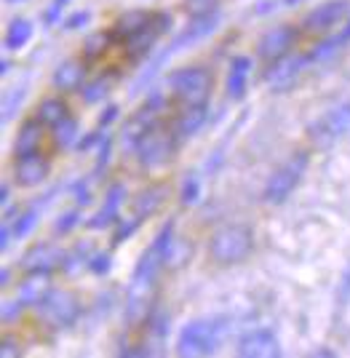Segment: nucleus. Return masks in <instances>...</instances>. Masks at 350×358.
<instances>
[{"label":"nucleus","instance_id":"f257e3e1","mask_svg":"<svg viewBox=\"0 0 350 358\" xmlns=\"http://www.w3.org/2000/svg\"><path fill=\"white\" fill-rule=\"evenodd\" d=\"M171 249H174V222H166L158 230L155 241L142 252L137 268H134V278L129 286V310H126V318L131 324L147 313L158 273L171 259Z\"/></svg>","mask_w":350,"mask_h":358},{"label":"nucleus","instance_id":"f03ea898","mask_svg":"<svg viewBox=\"0 0 350 358\" xmlns=\"http://www.w3.org/2000/svg\"><path fill=\"white\" fill-rule=\"evenodd\" d=\"M225 337V327L222 321H212V318H198V321H190L182 329L180 340H177V353L182 358L190 356H214L222 345Z\"/></svg>","mask_w":350,"mask_h":358},{"label":"nucleus","instance_id":"7ed1b4c3","mask_svg":"<svg viewBox=\"0 0 350 358\" xmlns=\"http://www.w3.org/2000/svg\"><path fill=\"white\" fill-rule=\"evenodd\" d=\"M251 246H254V236L246 224H228L212 236L209 252L219 265H235L251 254Z\"/></svg>","mask_w":350,"mask_h":358},{"label":"nucleus","instance_id":"20e7f679","mask_svg":"<svg viewBox=\"0 0 350 358\" xmlns=\"http://www.w3.org/2000/svg\"><path fill=\"white\" fill-rule=\"evenodd\" d=\"M168 86L184 107H200L212 96V75L203 67H182L168 75Z\"/></svg>","mask_w":350,"mask_h":358},{"label":"nucleus","instance_id":"39448f33","mask_svg":"<svg viewBox=\"0 0 350 358\" xmlns=\"http://www.w3.org/2000/svg\"><path fill=\"white\" fill-rule=\"evenodd\" d=\"M174 148H177V131L166 129L161 120L152 126L150 131L145 134V139L139 142L137 148V161L142 169L155 171L161 166H166L174 158Z\"/></svg>","mask_w":350,"mask_h":358},{"label":"nucleus","instance_id":"423d86ee","mask_svg":"<svg viewBox=\"0 0 350 358\" xmlns=\"http://www.w3.org/2000/svg\"><path fill=\"white\" fill-rule=\"evenodd\" d=\"M35 308H38V315L54 329L73 327L78 321V315H80V302L67 289H48L46 297L41 299Z\"/></svg>","mask_w":350,"mask_h":358},{"label":"nucleus","instance_id":"0eeeda50","mask_svg":"<svg viewBox=\"0 0 350 358\" xmlns=\"http://www.w3.org/2000/svg\"><path fill=\"white\" fill-rule=\"evenodd\" d=\"M307 164H310V158H307V152H294L286 164L281 166L278 171H275L270 182H268V187H265V201L268 203H284L291 193H294V187L302 182L305 171H307Z\"/></svg>","mask_w":350,"mask_h":358},{"label":"nucleus","instance_id":"6e6552de","mask_svg":"<svg viewBox=\"0 0 350 358\" xmlns=\"http://www.w3.org/2000/svg\"><path fill=\"white\" fill-rule=\"evenodd\" d=\"M161 107H163V96L161 94H152V99H147V105L126 120V126L121 129V145L126 152L129 150L137 152L139 142L145 139V134L161 120Z\"/></svg>","mask_w":350,"mask_h":358},{"label":"nucleus","instance_id":"1a4fd4ad","mask_svg":"<svg viewBox=\"0 0 350 358\" xmlns=\"http://www.w3.org/2000/svg\"><path fill=\"white\" fill-rule=\"evenodd\" d=\"M350 131V105H337L332 110H326L313 126H310V139L319 148H329L337 139Z\"/></svg>","mask_w":350,"mask_h":358},{"label":"nucleus","instance_id":"9d476101","mask_svg":"<svg viewBox=\"0 0 350 358\" xmlns=\"http://www.w3.org/2000/svg\"><path fill=\"white\" fill-rule=\"evenodd\" d=\"M350 16V0H329L319 8H313L310 14L305 16L302 27L305 32H313V35H326L332 32L337 24L348 22Z\"/></svg>","mask_w":350,"mask_h":358},{"label":"nucleus","instance_id":"9b49d317","mask_svg":"<svg viewBox=\"0 0 350 358\" xmlns=\"http://www.w3.org/2000/svg\"><path fill=\"white\" fill-rule=\"evenodd\" d=\"M168 27H171V14H166V11H155L150 24L142 27L137 35H131V38L126 41L129 57H131V59H145V57L152 51V45L158 43V38H161L163 32H168Z\"/></svg>","mask_w":350,"mask_h":358},{"label":"nucleus","instance_id":"f8f14e48","mask_svg":"<svg viewBox=\"0 0 350 358\" xmlns=\"http://www.w3.org/2000/svg\"><path fill=\"white\" fill-rule=\"evenodd\" d=\"M217 24H219V14L217 11H212V14H200V16H193L190 19V24L184 27L180 35H177V41L168 45L166 51H163V57L158 62L168 59V57H174V54H180V51H184L187 45L198 43V41H203L206 35H212L214 30H217Z\"/></svg>","mask_w":350,"mask_h":358},{"label":"nucleus","instance_id":"ddd939ff","mask_svg":"<svg viewBox=\"0 0 350 358\" xmlns=\"http://www.w3.org/2000/svg\"><path fill=\"white\" fill-rule=\"evenodd\" d=\"M313 62V57L307 54H286V57H281V59H275L270 67H268V73H265V80L273 86L275 91L286 89V86H291L297 78H300V73H302L305 67Z\"/></svg>","mask_w":350,"mask_h":358},{"label":"nucleus","instance_id":"4468645a","mask_svg":"<svg viewBox=\"0 0 350 358\" xmlns=\"http://www.w3.org/2000/svg\"><path fill=\"white\" fill-rule=\"evenodd\" d=\"M51 164H48L46 155L38 152H27V155H16L14 164V179L19 187H38L48 179Z\"/></svg>","mask_w":350,"mask_h":358},{"label":"nucleus","instance_id":"2eb2a0df","mask_svg":"<svg viewBox=\"0 0 350 358\" xmlns=\"http://www.w3.org/2000/svg\"><path fill=\"white\" fill-rule=\"evenodd\" d=\"M284 353L281 343L270 329H257V331H249L241 337L238 343V356L244 358H278Z\"/></svg>","mask_w":350,"mask_h":358},{"label":"nucleus","instance_id":"dca6fc26","mask_svg":"<svg viewBox=\"0 0 350 358\" xmlns=\"http://www.w3.org/2000/svg\"><path fill=\"white\" fill-rule=\"evenodd\" d=\"M64 249L57 243H35L30 252L22 257V268L27 273H51L54 268H61L64 262Z\"/></svg>","mask_w":350,"mask_h":358},{"label":"nucleus","instance_id":"f3484780","mask_svg":"<svg viewBox=\"0 0 350 358\" xmlns=\"http://www.w3.org/2000/svg\"><path fill=\"white\" fill-rule=\"evenodd\" d=\"M294 41H297V27L281 24V27L270 30L262 41H259V57H262L265 62L281 59V57L289 54V48L294 45Z\"/></svg>","mask_w":350,"mask_h":358},{"label":"nucleus","instance_id":"a211bd4d","mask_svg":"<svg viewBox=\"0 0 350 358\" xmlns=\"http://www.w3.org/2000/svg\"><path fill=\"white\" fill-rule=\"evenodd\" d=\"M123 198H126V187H123L121 182L112 185L110 193H107V201L102 203V209L96 211L92 220L86 222V227H92V230H105L107 224L118 222V211H121V206H123Z\"/></svg>","mask_w":350,"mask_h":358},{"label":"nucleus","instance_id":"6ab92c4d","mask_svg":"<svg viewBox=\"0 0 350 358\" xmlns=\"http://www.w3.org/2000/svg\"><path fill=\"white\" fill-rule=\"evenodd\" d=\"M43 129H46V123H41L38 118H30L27 123H22V129H19L16 142H14L16 155L38 152V150H41V142H43Z\"/></svg>","mask_w":350,"mask_h":358},{"label":"nucleus","instance_id":"aec40b11","mask_svg":"<svg viewBox=\"0 0 350 358\" xmlns=\"http://www.w3.org/2000/svg\"><path fill=\"white\" fill-rule=\"evenodd\" d=\"M152 22V14L150 11H129V14L118 16V22L112 24V38L115 41H129L131 35H137L142 27H147Z\"/></svg>","mask_w":350,"mask_h":358},{"label":"nucleus","instance_id":"412c9836","mask_svg":"<svg viewBox=\"0 0 350 358\" xmlns=\"http://www.w3.org/2000/svg\"><path fill=\"white\" fill-rule=\"evenodd\" d=\"M48 286V273H27V278L19 284V302L22 305H38L41 299L46 297Z\"/></svg>","mask_w":350,"mask_h":358},{"label":"nucleus","instance_id":"4be33fe9","mask_svg":"<svg viewBox=\"0 0 350 358\" xmlns=\"http://www.w3.org/2000/svg\"><path fill=\"white\" fill-rule=\"evenodd\" d=\"M249 73H251V59H249V57H235V59L230 62V73H228V96L230 99H241V96L246 94Z\"/></svg>","mask_w":350,"mask_h":358},{"label":"nucleus","instance_id":"5701e85b","mask_svg":"<svg viewBox=\"0 0 350 358\" xmlns=\"http://www.w3.org/2000/svg\"><path fill=\"white\" fill-rule=\"evenodd\" d=\"M203 123H206V105L184 107L177 123H174V131H177L180 139H190V136H196L203 129Z\"/></svg>","mask_w":350,"mask_h":358},{"label":"nucleus","instance_id":"b1692460","mask_svg":"<svg viewBox=\"0 0 350 358\" xmlns=\"http://www.w3.org/2000/svg\"><path fill=\"white\" fill-rule=\"evenodd\" d=\"M83 64L80 62H64L57 67V73H54V86L59 91H73V89H80L83 86Z\"/></svg>","mask_w":350,"mask_h":358},{"label":"nucleus","instance_id":"393cba45","mask_svg":"<svg viewBox=\"0 0 350 358\" xmlns=\"http://www.w3.org/2000/svg\"><path fill=\"white\" fill-rule=\"evenodd\" d=\"M67 115H70V107L64 105V99H59V96H48V99H43L41 105L35 107V118L41 123H46V126H57Z\"/></svg>","mask_w":350,"mask_h":358},{"label":"nucleus","instance_id":"a878e982","mask_svg":"<svg viewBox=\"0 0 350 358\" xmlns=\"http://www.w3.org/2000/svg\"><path fill=\"white\" fill-rule=\"evenodd\" d=\"M168 190L163 187V185H152V187H147L145 193L137 198V217H152L155 211L163 206V201H166Z\"/></svg>","mask_w":350,"mask_h":358},{"label":"nucleus","instance_id":"bb28decb","mask_svg":"<svg viewBox=\"0 0 350 358\" xmlns=\"http://www.w3.org/2000/svg\"><path fill=\"white\" fill-rule=\"evenodd\" d=\"M32 38V22H27V19H14L11 22V27L6 30V48L8 51H19V48H24V45L30 43Z\"/></svg>","mask_w":350,"mask_h":358},{"label":"nucleus","instance_id":"cd10ccee","mask_svg":"<svg viewBox=\"0 0 350 358\" xmlns=\"http://www.w3.org/2000/svg\"><path fill=\"white\" fill-rule=\"evenodd\" d=\"M110 43H112V32H94L92 38H86V43H83V59H86V64H92L99 57H105Z\"/></svg>","mask_w":350,"mask_h":358},{"label":"nucleus","instance_id":"c85d7f7f","mask_svg":"<svg viewBox=\"0 0 350 358\" xmlns=\"http://www.w3.org/2000/svg\"><path fill=\"white\" fill-rule=\"evenodd\" d=\"M110 86H112V78L99 75V78H94V80L80 86V96H83L86 105H96L99 99H105L107 94H110Z\"/></svg>","mask_w":350,"mask_h":358},{"label":"nucleus","instance_id":"c756f323","mask_svg":"<svg viewBox=\"0 0 350 358\" xmlns=\"http://www.w3.org/2000/svg\"><path fill=\"white\" fill-rule=\"evenodd\" d=\"M78 131H80L78 120L73 118V115H67L61 123L54 126V142H57L59 148H73V145L78 142Z\"/></svg>","mask_w":350,"mask_h":358},{"label":"nucleus","instance_id":"7c9ffc66","mask_svg":"<svg viewBox=\"0 0 350 358\" xmlns=\"http://www.w3.org/2000/svg\"><path fill=\"white\" fill-rule=\"evenodd\" d=\"M345 43L342 41V35H337V38H329V41H323V43H319L316 48H313V62H323V59H329V57H335L337 51H340V45Z\"/></svg>","mask_w":350,"mask_h":358},{"label":"nucleus","instance_id":"2f4dec72","mask_svg":"<svg viewBox=\"0 0 350 358\" xmlns=\"http://www.w3.org/2000/svg\"><path fill=\"white\" fill-rule=\"evenodd\" d=\"M139 224H142V217H137V214H134L131 220H118V227H115V233H112V243H123L129 236H134Z\"/></svg>","mask_w":350,"mask_h":358},{"label":"nucleus","instance_id":"473e14b6","mask_svg":"<svg viewBox=\"0 0 350 358\" xmlns=\"http://www.w3.org/2000/svg\"><path fill=\"white\" fill-rule=\"evenodd\" d=\"M22 99H24V89H14L6 94V99H3V123H8L11 115H14V110L22 105Z\"/></svg>","mask_w":350,"mask_h":358},{"label":"nucleus","instance_id":"72a5a7b5","mask_svg":"<svg viewBox=\"0 0 350 358\" xmlns=\"http://www.w3.org/2000/svg\"><path fill=\"white\" fill-rule=\"evenodd\" d=\"M78 224H80V214H78V211H67V214H61L59 220H57L54 233H57V236H61V233L67 236V233H70L73 227H78Z\"/></svg>","mask_w":350,"mask_h":358},{"label":"nucleus","instance_id":"f704fd0d","mask_svg":"<svg viewBox=\"0 0 350 358\" xmlns=\"http://www.w3.org/2000/svg\"><path fill=\"white\" fill-rule=\"evenodd\" d=\"M110 152H112V139L107 134L102 139V148H99V158H96V166H94V177H99L105 171V166L110 164Z\"/></svg>","mask_w":350,"mask_h":358},{"label":"nucleus","instance_id":"c9c22d12","mask_svg":"<svg viewBox=\"0 0 350 358\" xmlns=\"http://www.w3.org/2000/svg\"><path fill=\"white\" fill-rule=\"evenodd\" d=\"M198 195H200V182L190 177L187 182H184V187H182V203H184V206H193V203L198 201Z\"/></svg>","mask_w":350,"mask_h":358},{"label":"nucleus","instance_id":"e433bc0d","mask_svg":"<svg viewBox=\"0 0 350 358\" xmlns=\"http://www.w3.org/2000/svg\"><path fill=\"white\" fill-rule=\"evenodd\" d=\"M89 270L96 273V275H105L107 270H110V254H105V252L92 254V259H89Z\"/></svg>","mask_w":350,"mask_h":358},{"label":"nucleus","instance_id":"4c0bfd02","mask_svg":"<svg viewBox=\"0 0 350 358\" xmlns=\"http://www.w3.org/2000/svg\"><path fill=\"white\" fill-rule=\"evenodd\" d=\"M67 3H70V0H51V6H48V11H46V14H43V22H46L48 27L59 22V16H61V11H64V6H67Z\"/></svg>","mask_w":350,"mask_h":358},{"label":"nucleus","instance_id":"58836bf2","mask_svg":"<svg viewBox=\"0 0 350 358\" xmlns=\"http://www.w3.org/2000/svg\"><path fill=\"white\" fill-rule=\"evenodd\" d=\"M217 0H187V11L190 16H200V14H212Z\"/></svg>","mask_w":350,"mask_h":358},{"label":"nucleus","instance_id":"ea45409f","mask_svg":"<svg viewBox=\"0 0 350 358\" xmlns=\"http://www.w3.org/2000/svg\"><path fill=\"white\" fill-rule=\"evenodd\" d=\"M92 22V14L89 11H78L73 14L70 19H64V30H80V27H86Z\"/></svg>","mask_w":350,"mask_h":358},{"label":"nucleus","instance_id":"a19ab883","mask_svg":"<svg viewBox=\"0 0 350 358\" xmlns=\"http://www.w3.org/2000/svg\"><path fill=\"white\" fill-rule=\"evenodd\" d=\"M0 356L3 358L22 356V348H19V343H16L14 337H3V340H0Z\"/></svg>","mask_w":350,"mask_h":358},{"label":"nucleus","instance_id":"79ce46f5","mask_svg":"<svg viewBox=\"0 0 350 358\" xmlns=\"http://www.w3.org/2000/svg\"><path fill=\"white\" fill-rule=\"evenodd\" d=\"M73 190H75V201L78 206H86V203H92V190L86 187V179H80L73 185Z\"/></svg>","mask_w":350,"mask_h":358},{"label":"nucleus","instance_id":"37998d69","mask_svg":"<svg viewBox=\"0 0 350 358\" xmlns=\"http://www.w3.org/2000/svg\"><path fill=\"white\" fill-rule=\"evenodd\" d=\"M102 139H105V136L99 134V131H94V134H89L86 139L78 142V150H92L94 145H102Z\"/></svg>","mask_w":350,"mask_h":358},{"label":"nucleus","instance_id":"c03bdc74","mask_svg":"<svg viewBox=\"0 0 350 358\" xmlns=\"http://www.w3.org/2000/svg\"><path fill=\"white\" fill-rule=\"evenodd\" d=\"M22 308H24L22 302H19V305H16V302H6V305H3V318H6V321H11Z\"/></svg>","mask_w":350,"mask_h":358},{"label":"nucleus","instance_id":"a18cd8bd","mask_svg":"<svg viewBox=\"0 0 350 358\" xmlns=\"http://www.w3.org/2000/svg\"><path fill=\"white\" fill-rule=\"evenodd\" d=\"M118 118V107L115 105H110L105 110V115H102V118H99V126H110V123H112V120Z\"/></svg>","mask_w":350,"mask_h":358},{"label":"nucleus","instance_id":"49530a36","mask_svg":"<svg viewBox=\"0 0 350 358\" xmlns=\"http://www.w3.org/2000/svg\"><path fill=\"white\" fill-rule=\"evenodd\" d=\"M340 35H342V41H345V43L350 41V16H348V22H345V30L340 32Z\"/></svg>","mask_w":350,"mask_h":358},{"label":"nucleus","instance_id":"de8ad7c7","mask_svg":"<svg viewBox=\"0 0 350 358\" xmlns=\"http://www.w3.org/2000/svg\"><path fill=\"white\" fill-rule=\"evenodd\" d=\"M8 278H11V273H8V268L0 273V286H8Z\"/></svg>","mask_w":350,"mask_h":358},{"label":"nucleus","instance_id":"09e8293b","mask_svg":"<svg viewBox=\"0 0 350 358\" xmlns=\"http://www.w3.org/2000/svg\"><path fill=\"white\" fill-rule=\"evenodd\" d=\"M6 73H8V59L0 62V75H6Z\"/></svg>","mask_w":350,"mask_h":358},{"label":"nucleus","instance_id":"8fccbe9b","mask_svg":"<svg viewBox=\"0 0 350 358\" xmlns=\"http://www.w3.org/2000/svg\"><path fill=\"white\" fill-rule=\"evenodd\" d=\"M8 3H22V0H8Z\"/></svg>","mask_w":350,"mask_h":358}]
</instances>
